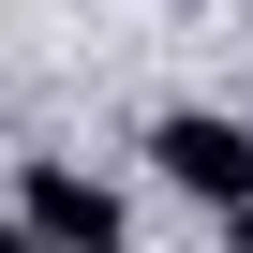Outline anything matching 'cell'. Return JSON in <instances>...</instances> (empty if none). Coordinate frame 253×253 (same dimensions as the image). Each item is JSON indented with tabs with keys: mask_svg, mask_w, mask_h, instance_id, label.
Here are the masks:
<instances>
[{
	"mask_svg": "<svg viewBox=\"0 0 253 253\" xmlns=\"http://www.w3.org/2000/svg\"><path fill=\"white\" fill-rule=\"evenodd\" d=\"M149 149H164V179H179V194H209V209H253V119H209V104H179Z\"/></svg>",
	"mask_w": 253,
	"mask_h": 253,
	"instance_id": "6da1fadb",
	"label": "cell"
},
{
	"mask_svg": "<svg viewBox=\"0 0 253 253\" xmlns=\"http://www.w3.org/2000/svg\"><path fill=\"white\" fill-rule=\"evenodd\" d=\"M30 223H45L60 253H119V194H104L89 164H30Z\"/></svg>",
	"mask_w": 253,
	"mask_h": 253,
	"instance_id": "7a4b0ae2",
	"label": "cell"
},
{
	"mask_svg": "<svg viewBox=\"0 0 253 253\" xmlns=\"http://www.w3.org/2000/svg\"><path fill=\"white\" fill-rule=\"evenodd\" d=\"M0 253H60V238H45V223H30V209H15V223H0Z\"/></svg>",
	"mask_w": 253,
	"mask_h": 253,
	"instance_id": "3957f363",
	"label": "cell"
},
{
	"mask_svg": "<svg viewBox=\"0 0 253 253\" xmlns=\"http://www.w3.org/2000/svg\"><path fill=\"white\" fill-rule=\"evenodd\" d=\"M223 223H238V253H253V209H223Z\"/></svg>",
	"mask_w": 253,
	"mask_h": 253,
	"instance_id": "277c9868",
	"label": "cell"
}]
</instances>
